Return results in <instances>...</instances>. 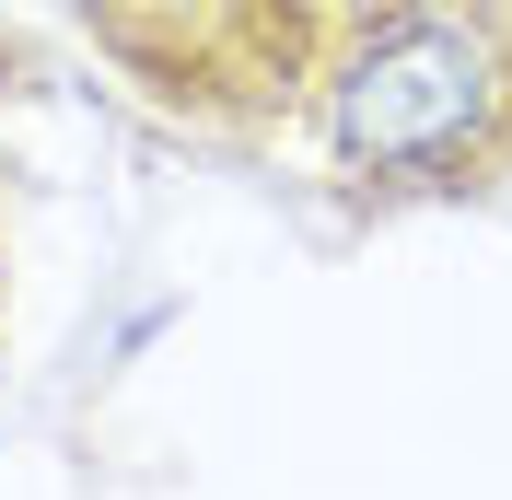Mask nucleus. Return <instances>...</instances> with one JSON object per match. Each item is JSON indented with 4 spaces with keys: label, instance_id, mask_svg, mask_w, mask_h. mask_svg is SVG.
<instances>
[{
    "label": "nucleus",
    "instance_id": "obj_1",
    "mask_svg": "<svg viewBox=\"0 0 512 500\" xmlns=\"http://www.w3.org/2000/svg\"><path fill=\"white\" fill-rule=\"evenodd\" d=\"M315 152L373 210L512 187V0H373L315 59Z\"/></svg>",
    "mask_w": 512,
    "mask_h": 500
}]
</instances>
